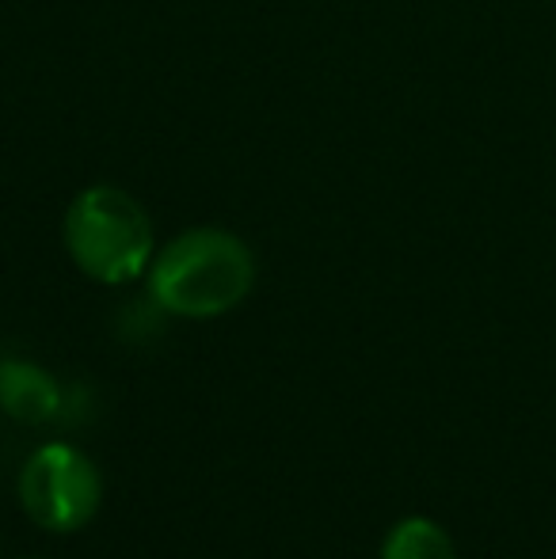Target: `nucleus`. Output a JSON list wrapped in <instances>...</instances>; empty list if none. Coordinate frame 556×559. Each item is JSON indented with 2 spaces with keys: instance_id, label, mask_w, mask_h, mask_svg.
I'll use <instances>...</instances> for the list:
<instances>
[{
  "instance_id": "f257e3e1",
  "label": "nucleus",
  "mask_w": 556,
  "mask_h": 559,
  "mask_svg": "<svg viewBox=\"0 0 556 559\" xmlns=\"http://www.w3.org/2000/svg\"><path fill=\"white\" fill-rule=\"evenodd\" d=\"M256 286V255L229 228H187L149 263V294L179 320L233 312Z\"/></svg>"
},
{
  "instance_id": "f03ea898",
  "label": "nucleus",
  "mask_w": 556,
  "mask_h": 559,
  "mask_svg": "<svg viewBox=\"0 0 556 559\" xmlns=\"http://www.w3.org/2000/svg\"><path fill=\"white\" fill-rule=\"evenodd\" d=\"M66 248L76 271L104 286H127L153 263V222L130 191L84 187L66 214Z\"/></svg>"
},
{
  "instance_id": "7ed1b4c3",
  "label": "nucleus",
  "mask_w": 556,
  "mask_h": 559,
  "mask_svg": "<svg viewBox=\"0 0 556 559\" xmlns=\"http://www.w3.org/2000/svg\"><path fill=\"white\" fill-rule=\"evenodd\" d=\"M104 476L96 461L69 442L38 445L20 468V507L38 530L76 533L99 514Z\"/></svg>"
},
{
  "instance_id": "20e7f679",
  "label": "nucleus",
  "mask_w": 556,
  "mask_h": 559,
  "mask_svg": "<svg viewBox=\"0 0 556 559\" xmlns=\"http://www.w3.org/2000/svg\"><path fill=\"white\" fill-rule=\"evenodd\" d=\"M61 404L58 381L46 369L20 358L0 361V407L15 423H46Z\"/></svg>"
},
{
  "instance_id": "39448f33",
  "label": "nucleus",
  "mask_w": 556,
  "mask_h": 559,
  "mask_svg": "<svg viewBox=\"0 0 556 559\" xmlns=\"http://www.w3.org/2000/svg\"><path fill=\"white\" fill-rule=\"evenodd\" d=\"M381 559H458L453 540L435 518H401L381 540Z\"/></svg>"
},
{
  "instance_id": "423d86ee",
  "label": "nucleus",
  "mask_w": 556,
  "mask_h": 559,
  "mask_svg": "<svg viewBox=\"0 0 556 559\" xmlns=\"http://www.w3.org/2000/svg\"><path fill=\"white\" fill-rule=\"evenodd\" d=\"M23 559H43V556H23Z\"/></svg>"
}]
</instances>
